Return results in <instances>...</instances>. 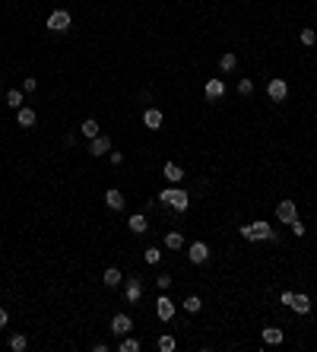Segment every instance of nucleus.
<instances>
[{"instance_id": "nucleus-25", "label": "nucleus", "mask_w": 317, "mask_h": 352, "mask_svg": "<svg viewBox=\"0 0 317 352\" xmlns=\"http://www.w3.org/2000/svg\"><path fill=\"white\" fill-rule=\"evenodd\" d=\"M118 349H121V352H140L143 346H140V340H137V337H124Z\"/></svg>"}, {"instance_id": "nucleus-23", "label": "nucleus", "mask_w": 317, "mask_h": 352, "mask_svg": "<svg viewBox=\"0 0 317 352\" xmlns=\"http://www.w3.org/2000/svg\"><path fill=\"white\" fill-rule=\"evenodd\" d=\"M7 105L20 111L23 108V89H7Z\"/></svg>"}, {"instance_id": "nucleus-6", "label": "nucleus", "mask_w": 317, "mask_h": 352, "mask_svg": "<svg viewBox=\"0 0 317 352\" xmlns=\"http://www.w3.org/2000/svg\"><path fill=\"white\" fill-rule=\"evenodd\" d=\"M156 314H159L162 324H169L175 318V302L169 299V295H159V299H156Z\"/></svg>"}, {"instance_id": "nucleus-32", "label": "nucleus", "mask_w": 317, "mask_h": 352, "mask_svg": "<svg viewBox=\"0 0 317 352\" xmlns=\"http://www.w3.org/2000/svg\"><path fill=\"white\" fill-rule=\"evenodd\" d=\"M35 89H39V80H35V77H26V80H23V92H35Z\"/></svg>"}, {"instance_id": "nucleus-15", "label": "nucleus", "mask_w": 317, "mask_h": 352, "mask_svg": "<svg viewBox=\"0 0 317 352\" xmlns=\"http://www.w3.org/2000/svg\"><path fill=\"white\" fill-rule=\"evenodd\" d=\"M162 175H165V181H169V184H181L184 181V169H181L178 162H165Z\"/></svg>"}, {"instance_id": "nucleus-10", "label": "nucleus", "mask_w": 317, "mask_h": 352, "mask_svg": "<svg viewBox=\"0 0 317 352\" xmlns=\"http://www.w3.org/2000/svg\"><path fill=\"white\" fill-rule=\"evenodd\" d=\"M124 299L137 305V302L143 299V280H137V276H134V280H127V286H124Z\"/></svg>"}, {"instance_id": "nucleus-17", "label": "nucleus", "mask_w": 317, "mask_h": 352, "mask_svg": "<svg viewBox=\"0 0 317 352\" xmlns=\"http://www.w3.org/2000/svg\"><path fill=\"white\" fill-rule=\"evenodd\" d=\"M203 92H207V99H222V96H226V83H222L219 77H213V80H207Z\"/></svg>"}, {"instance_id": "nucleus-8", "label": "nucleus", "mask_w": 317, "mask_h": 352, "mask_svg": "<svg viewBox=\"0 0 317 352\" xmlns=\"http://www.w3.org/2000/svg\"><path fill=\"white\" fill-rule=\"evenodd\" d=\"M105 153H111V137L108 134L92 137L89 140V156H105Z\"/></svg>"}, {"instance_id": "nucleus-11", "label": "nucleus", "mask_w": 317, "mask_h": 352, "mask_svg": "<svg viewBox=\"0 0 317 352\" xmlns=\"http://www.w3.org/2000/svg\"><path fill=\"white\" fill-rule=\"evenodd\" d=\"M143 124L149 127V131H159V127L165 124V115H162L159 108H146V111H143Z\"/></svg>"}, {"instance_id": "nucleus-34", "label": "nucleus", "mask_w": 317, "mask_h": 352, "mask_svg": "<svg viewBox=\"0 0 317 352\" xmlns=\"http://www.w3.org/2000/svg\"><path fill=\"white\" fill-rule=\"evenodd\" d=\"M292 299H295V292H292V289H286L283 295H279V302H283V305H292Z\"/></svg>"}, {"instance_id": "nucleus-28", "label": "nucleus", "mask_w": 317, "mask_h": 352, "mask_svg": "<svg viewBox=\"0 0 317 352\" xmlns=\"http://www.w3.org/2000/svg\"><path fill=\"white\" fill-rule=\"evenodd\" d=\"M238 96L241 99H251L254 96V83L251 80H238Z\"/></svg>"}, {"instance_id": "nucleus-13", "label": "nucleus", "mask_w": 317, "mask_h": 352, "mask_svg": "<svg viewBox=\"0 0 317 352\" xmlns=\"http://www.w3.org/2000/svg\"><path fill=\"white\" fill-rule=\"evenodd\" d=\"M105 203H108L111 213H121V210H124V194H121L118 188H108V191H105Z\"/></svg>"}, {"instance_id": "nucleus-7", "label": "nucleus", "mask_w": 317, "mask_h": 352, "mask_svg": "<svg viewBox=\"0 0 317 352\" xmlns=\"http://www.w3.org/2000/svg\"><path fill=\"white\" fill-rule=\"evenodd\" d=\"M130 330H134L130 314H115V318H111V333H115V337H127Z\"/></svg>"}, {"instance_id": "nucleus-26", "label": "nucleus", "mask_w": 317, "mask_h": 352, "mask_svg": "<svg viewBox=\"0 0 317 352\" xmlns=\"http://www.w3.org/2000/svg\"><path fill=\"white\" fill-rule=\"evenodd\" d=\"M203 308V302L197 299V295H188V299H184V311H188V314H197Z\"/></svg>"}, {"instance_id": "nucleus-5", "label": "nucleus", "mask_w": 317, "mask_h": 352, "mask_svg": "<svg viewBox=\"0 0 317 352\" xmlns=\"http://www.w3.org/2000/svg\"><path fill=\"white\" fill-rule=\"evenodd\" d=\"M276 219L283 222V226H289L292 219H298V207H295V200H283V203H276Z\"/></svg>"}, {"instance_id": "nucleus-31", "label": "nucleus", "mask_w": 317, "mask_h": 352, "mask_svg": "<svg viewBox=\"0 0 317 352\" xmlns=\"http://www.w3.org/2000/svg\"><path fill=\"white\" fill-rule=\"evenodd\" d=\"M289 229H292V235H298V238H302V235L308 232V226H305L302 219H292V222H289Z\"/></svg>"}, {"instance_id": "nucleus-24", "label": "nucleus", "mask_w": 317, "mask_h": 352, "mask_svg": "<svg viewBox=\"0 0 317 352\" xmlns=\"http://www.w3.org/2000/svg\"><path fill=\"white\" fill-rule=\"evenodd\" d=\"M10 349L13 352H26L29 349V340L23 337V333H13V337H10Z\"/></svg>"}, {"instance_id": "nucleus-35", "label": "nucleus", "mask_w": 317, "mask_h": 352, "mask_svg": "<svg viewBox=\"0 0 317 352\" xmlns=\"http://www.w3.org/2000/svg\"><path fill=\"white\" fill-rule=\"evenodd\" d=\"M7 321H10V311H7V308H0V330L7 327Z\"/></svg>"}, {"instance_id": "nucleus-4", "label": "nucleus", "mask_w": 317, "mask_h": 352, "mask_svg": "<svg viewBox=\"0 0 317 352\" xmlns=\"http://www.w3.org/2000/svg\"><path fill=\"white\" fill-rule=\"evenodd\" d=\"M267 96H270V102H286V96H289V83H286L283 77H273V80L267 83Z\"/></svg>"}, {"instance_id": "nucleus-9", "label": "nucleus", "mask_w": 317, "mask_h": 352, "mask_svg": "<svg viewBox=\"0 0 317 352\" xmlns=\"http://www.w3.org/2000/svg\"><path fill=\"white\" fill-rule=\"evenodd\" d=\"M188 257H191V264H207L210 261V245L207 242H194L188 248Z\"/></svg>"}, {"instance_id": "nucleus-1", "label": "nucleus", "mask_w": 317, "mask_h": 352, "mask_svg": "<svg viewBox=\"0 0 317 352\" xmlns=\"http://www.w3.org/2000/svg\"><path fill=\"white\" fill-rule=\"evenodd\" d=\"M159 203H165V207H172L175 213H188V207H191V200H188V194H184L181 188H165V191H159Z\"/></svg>"}, {"instance_id": "nucleus-21", "label": "nucleus", "mask_w": 317, "mask_h": 352, "mask_svg": "<svg viewBox=\"0 0 317 352\" xmlns=\"http://www.w3.org/2000/svg\"><path fill=\"white\" fill-rule=\"evenodd\" d=\"M165 248H169V251H181L184 248V235L181 232H169V235H165Z\"/></svg>"}, {"instance_id": "nucleus-22", "label": "nucleus", "mask_w": 317, "mask_h": 352, "mask_svg": "<svg viewBox=\"0 0 317 352\" xmlns=\"http://www.w3.org/2000/svg\"><path fill=\"white\" fill-rule=\"evenodd\" d=\"M80 131H83V137H86V140H92V137H99V121H96V118H86V121H83V127H80Z\"/></svg>"}, {"instance_id": "nucleus-27", "label": "nucleus", "mask_w": 317, "mask_h": 352, "mask_svg": "<svg viewBox=\"0 0 317 352\" xmlns=\"http://www.w3.org/2000/svg\"><path fill=\"white\" fill-rule=\"evenodd\" d=\"M143 261H146L149 267H156V264L162 261V254H159V248H146V251H143Z\"/></svg>"}, {"instance_id": "nucleus-3", "label": "nucleus", "mask_w": 317, "mask_h": 352, "mask_svg": "<svg viewBox=\"0 0 317 352\" xmlns=\"http://www.w3.org/2000/svg\"><path fill=\"white\" fill-rule=\"evenodd\" d=\"M70 23H73V16H70V10H54L51 16H48V29L51 32H67L70 29Z\"/></svg>"}, {"instance_id": "nucleus-2", "label": "nucleus", "mask_w": 317, "mask_h": 352, "mask_svg": "<svg viewBox=\"0 0 317 352\" xmlns=\"http://www.w3.org/2000/svg\"><path fill=\"white\" fill-rule=\"evenodd\" d=\"M238 232H241V238H248V242H267L273 229L267 226L264 219H260V222H245V226H241Z\"/></svg>"}, {"instance_id": "nucleus-29", "label": "nucleus", "mask_w": 317, "mask_h": 352, "mask_svg": "<svg viewBox=\"0 0 317 352\" xmlns=\"http://www.w3.org/2000/svg\"><path fill=\"white\" fill-rule=\"evenodd\" d=\"M298 39H302V45L314 48V42H317V32H314V29H302V35H298Z\"/></svg>"}, {"instance_id": "nucleus-18", "label": "nucleus", "mask_w": 317, "mask_h": 352, "mask_svg": "<svg viewBox=\"0 0 317 352\" xmlns=\"http://www.w3.org/2000/svg\"><path fill=\"white\" fill-rule=\"evenodd\" d=\"M102 283H105L108 289H118V286L124 283V276H121V270H118V267H108V270H105V276H102Z\"/></svg>"}, {"instance_id": "nucleus-12", "label": "nucleus", "mask_w": 317, "mask_h": 352, "mask_svg": "<svg viewBox=\"0 0 317 352\" xmlns=\"http://www.w3.org/2000/svg\"><path fill=\"white\" fill-rule=\"evenodd\" d=\"M16 124H20V127H35V124H39V115H35V108L23 105L20 111H16Z\"/></svg>"}, {"instance_id": "nucleus-16", "label": "nucleus", "mask_w": 317, "mask_h": 352, "mask_svg": "<svg viewBox=\"0 0 317 352\" xmlns=\"http://www.w3.org/2000/svg\"><path fill=\"white\" fill-rule=\"evenodd\" d=\"M260 337H264L267 346H279V343H286V333L279 330V327H264L260 330Z\"/></svg>"}, {"instance_id": "nucleus-30", "label": "nucleus", "mask_w": 317, "mask_h": 352, "mask_svg": "<svg viewBox=\"0 0 317 352\" xmlns=\"http://www.w3.org/2000/svg\"><path fill=\"white\" fill-rule=\"evenodd\" d=\"M175 346H178V343H175V337H169V333L159 337V349H162V352H175Z\"/></svg>"}, {"instance_id": "nucleus-33", "label": "nucleus", "mask_w": 317, "mask_h": 352, "mask_svg": "<svg viewBox=\"0 0 317 352\" xmlns=\"http://www.w3.org/2000/svg\"><path fill=\"white\" fill-rule=\"evenodd\" d=\"M156 286H159V289L165 292V289H169V286H172V276H165V273H162V276H159V280H156Z\"/></svg>"}, {"instance_id": "nucleus-14", "label": "nucleus", "mask_w": 317, "mask_h": 352, "mask_svg": "<svg viewBox=\"0 0 317 352\" xmlns=\"http://www.w3.org/2000/svg\"><path fill=\"white\" fill-rule=\"evenodd\" d=\"M127 229L134 232V235H146L149 232V222H146V213H134L127 219Z\"/></svg>"}, {"instance_id": "nucleus-19", "label": "nucleus", "mask_w": 317, "mask_h": 352, "mask_svg": "<svg viewBox=\"0 0 317 352\" xmlns=\"http://www.w3.org/2000/svg\"><path fill=\"white\" fill-rule=\"evenodd\" d=\"M295 314H311V299H308V295H298L295 292V299H292V305H289Z\"/></svg>"}, {"instance_id": "nucleus-36", "label": "nucleus", "mask_w": 317, "mask_h": 352, "mask_svg": "<svg viewBox=\"0 0 317 352\" xmlns=\"http://www.w3.org/2000/svg\"><path fill=\"white\" fill-rule=\"evenodd\" d=\"M108 159H111V165H121L124 162V153H108Z\"/></svg>"}, {"instance_id": "nucleus-20", "label": "nucleus", "mask_w": 317, "mask_h": 352, "mask_svg": "<svg viewBox=\"0 0 317 352\" xmlns=\"http://www.w3.org/2000/svg\"><path fill=\"white\" fill-rule=\"evenodd\" d=\"M235 67H238V54H235V51H226V54L219 58V70H222V73H232Z\"/></svg>"}]
</instances>
